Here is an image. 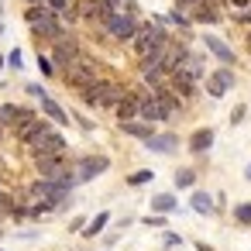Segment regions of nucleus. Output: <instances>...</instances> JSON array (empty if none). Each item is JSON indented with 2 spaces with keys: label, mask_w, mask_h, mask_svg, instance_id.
I'll return each mask as SVG.
<instances>
[{
  "label": "nucleus",
  "mask_w": 251,
  "mask_h": 251,
  "mask_svg": "<svg viewBox=\"0 0 251 251\" xmlns=\"http://www.w3.org/2000/svg\"><path fill=\"white\" fill-rule=\"evenodd\" d=\"M224 4H227V7L234 11V18H237L241 11H248V7H251V0H224Z\"/></svg>",
  "instance_id": "nucleus-29"
},
{
  "label": "nucleus",
  "mask_w": 251,
  "mask_h": 251,
  "mask_svg": "<svg viewBox=\"0 0 251 251\" xmlns=\"http://www.w3.org/2000/svg\"><path fill=\"white\" fill-rule=\"evenodd\" d=\"M0 31H4V25H0Z\"/></svg>",
  "instance_id": "nucleus-43"
},
{
  "label": "nucleus",
  "mask_w": 251,
  "mask_h": 251,
  "mask_svg": "<svg viewBox=\"0 0 251 251\" xmlns=\"http://www.w3.org/2000/svg\"><path fill=\"white\" fill-rule=\"evenodd\" d=\"M28 7H38V4H49V0H25Z\"/></svg>",
  "instance_id": "nucleus-37"
},
{
  "label": "nucleus",
  "mask_w": 251,
  "mask_h": 251,
  "mask_svg": "<svg viewBox=\"0 0 251 251\" xmlns=\"http://www.w3.org/2000/svg\"><path fill=\"white\" fill-rule=\"evenodd\" d=\"M203 45H206V49H210V52H213V55H217V59H220L224 66H227V69L234 66V59H237V55H234V52L227 49V42H220V38H213V35H206V38H203Z\"/></svg>",
  "instance_id": "nucleus-13"
},
{
  "label": "nucleus",
  "mask_w": 251,
  "mask_h": 251,
  "mask_svg": "<svg viewBox=\"0 0 251 251\" xmlns=\"http://www.w3.org/2000/svg\"><path fill=\"white\" fill-rule=\"evenodd\" d=\"M114 114H117V121H121V124L134 121V117L141 114V100H138V93H134V90H127V97L117 103V110H114Z\"/></svg>",
  "instance_id": "nucleus-9"
},
{
  "label": "nucleus",
  "mask_w": 251,
  "mask_h": 251,
  "mask_svg": "<svg viewBox=\"0 0 251 251\" xmlns=\"http://www.w3.org/2000/svg\"><path fill=\"white\" fill-rule=\"evenodd\" d=\"M0 196H4V179H0Z\"/></svg>",
  "instance_id": "nucleus-41"
},
{
  "label": "nucleus",
  "mask_w": 251,
  "mask_h": 251,
  "mask_svg": "<svg viewBox=\"0 0 251 251\" xmlns=\"http://www.w3.org/2000/svg\"><path fill=\"white\" fill-rule=\"evenodd\" d=\"M196 251H213L210 244H203V241H196Z\"/></svg>",
  "instance_id": "nucleus-36"
},
{
  "label": "nucleus",
  "mask_w": 251,
  "mask_h": 251,
  "mask_svg": "<svg viewBox=\"0 0 251 251\" xmlns=\"http://www.w3.org/2000/svg\"><path fill=\"white\" fill-rule=\"evenodd\" d=\"M42 110H45V114H49V117H52L59 127H66V124H69V114H66V110H62V107H59L52 97H45V100H42Z\"/></svg>",
  "instance_id": "nucleus-19"
},
{
  "label": "nucleus",
  "mask_w": 251,
  "mask_h": 251,
  "mask_svg": "<svg viewBox=\"0 0 251 251\" xmlns=\"http://www.w3.org/2000/svg\"><path fill=\"white\" fill-rule=\"evenodd\" d=\"M121 131H124L127 138H138V141L155 138V124H145V121H127V124H121Z\"/></svg>",
  "instance_id": "nucleus-15"
},
{
  "label": "nucleus",
  "mask_w": 251,
  "mask_h": 251,
  "mask_svg": "<svg viewBox=\"0 0 251 251\" xmlns=\"http://www.w3.org/2000/svg\"><path fill=\"white\" fill-rule=\"evenodd\" d=\"M151 179H155V176H151L148 169H141V172H131V176H127V186H145V182H151Z\"/></svg>",
  "instance_id": "nucleus-26"
},
{
  "label": "nucleus",
  "mask_w": 251,
  "mask_h": 251,
  "mask_svg": "<svg viewBox=\"0 0 251 251\" xmlns=\"http://www.w3.org/2000/svg\"><path fill=\"white\" fill-rule=\"evenodd\" d=\"M189 206H193L196 213H203V217H210L217 203H213V196H210V193H203V189H196V193L189 196Z\"/></svg>",
  "instance_id": "nucleus-16"
},
{
  "label": "nucleus",
  "mask_w": 251,
  "mask_h": 251,
  "mask_svg": "<svg viewBox=\"0 0 251 251\" xmlns=\"http://www.w3.org/2000/svg\"><path fill=\"white\" fill-rule=\"evenodd\" d=\"M234 220L237 224H251V203H237L234 206Z\"/></svg>",
  "instance_id": "nucleus-27"
},
{
  "label": "nucleus",
  "mask_w": 251,
  "mask_h": 251,
  "mask_svg": "<svg viewBox=\"0 0 251 251\" xmlns=\"http://www.w3.org/2000/svg\"><path fill=\"white\" fill-rule=\"evenodd\" d=\"M200 4H203V0H176V7H179V11H189V14H193Z\"/></svg>",
  "instance_id": "nucleus-31"
},
{
  "label": "nucleus",
  "mask_w": 251,
  "mask_h": 251,
  "mask_svg": "<svg viewBox=\"0 0 251 251\" xmlns=\"http://www.w3.org/2000/svg\"><path fill=\"white\" fill-rule=\"evenodd\" d=\"M25 21H28V28H31V35L38 38V42H55V38H62L66 31H62V18L49 7V4H38V7H28L25 11Z\"/></svg>",
  "instance_id": "nucleus-1"
},
{
  "label": "nucleus",
  "mask_w": 251,
  "mask_h": 251,
  "mask_svg": "<svg viewBox=\"0 0 251 251\" xmlns=\"http://www.w3.org/2000/svg\"><path fill=\"white\" fill-rule=\"evenodd\" d=\"M193 182H196V172H193V169H179V172H176V186H179V189H189Z\"/></svg>",
  "instance_id": "nucleus-24"
},
{
  "label": "nucleus",
  "mask_w": 251,
  "mask_h": 251,
  "mask_svg": "<svg viewBox=\"0 0 251 251\" xmlns=\"http://www.w3.org/2000/svg\"><path fill=\"white\" fill-rule=\"evenodd\" d=\"M14 213H18V200L4 193V196H0V220H7V217H14Z\"/></svg>",
  "instance_id": "nucleus-23"
},
{
  "label": "nucleus",
  "mask_w": 251,
  "mask_h": 251,
  "mask_svg": "<svg viewBox=\"0 0 251 251\" xmlns=\"http://www.w3.org/2000/svg\"><path fill=\"white\" fill-rule=\"evenodd\" d=\"M35 169H38L42 179H62V176L73 172L66 155H35Z\"/></svg>",
  "instance_id": "nucleus-5"
},
{
  "label": "nucleus",
  "mask_w": 251,
  "mask_h": 251,
  "mask_svg": "<svg viewBox=\"0 0 251 251\" xmlns=\"http://www.w3.org/2000/svg\"><path fill=\"white\" fill-rule=\"evenodd\" d=\"M73 11H76V21H93V25H100V0H76Z\"/></svg>",
  "instance_id": "nucleus-12"
},
{
  "label": "nucleus",
  "mask_w": 251,
  "mask_h": 251,
  "mask_svg": "<svg viewBox=\"0 0 251 251\" xmlns=\"http://www.w3.org/2000/svg\"><path fill=\"white\" fill-rule=\"evenodd\" d=\"M107 220H110V213H97V217L86 224V230H83V234H86V237H97V234L107 227Z\"/></svg>",
  "instance_id": "nucleus-22"
},
{
  "label": "nucleus",
  "mask_w": 251,
  "mask_h": 251,
  "mask_svg": "<svg viewBox=\"0 0 251 251\" xmlns=\"http://www.w3.org/2000/svg\"><path fill=\"white\" fill-rule=\"evenodd\" d=\"M28 151H31V155H66V151H69V145H66V138L49 124V127H45V131L28 145Z\"/></svg>",
  "instance_id": "nucleus-4"
},
{
  "label": "nucleus",
  "mask_w": 251,
  "mask_h": 251,
  "mask_svg": "<svg viewBox=\"0 0 251 251\" xmlns=\"http://www.w3.org/2000/svg\"><path fill=\"white\" fill-rule=\"evenodd\" d=\"M230 86H234V73H230L227 66H220V69H213V73L206 76V93H210V97H224Z\"/></svg>",
  "instance_id": "nucleus-7"
},
{
  "label": "nucleus",
  "mask_w": 251,
  "mask_h": 251,
  "mask_svg": "<svg viewBox=\"0 0 251 251\" xmlns=\"http://www.w3.org/2000/svg\"><path fill=\"white\" fill-rule=\"evenodd\" d=\"M169 21H172V25H176V28H182V31H186V28H189V25H193V21H189V14H186V11H179V7H176V11H172V14H169Z\"/></svg>",
  "instance_id": "nucleus-25"
},
{
  "label": "nucleus",
  "mask_w": 251,
  "mask_h": 251,
  "mask_svg": "<svg viewBox=\"0 0 251 251\" xmlns=\"http://www.w3.org/2000/svg\"><path fill=\"white\" fill-rule=\"evenodd\" d=\"M145 145H148L151 151H176V148H179V138H176V134H155V138H148Z\"/></svg>",
  "instance_id": "nucleus-18"
},
{
  "label": "nucleus",
  "mask_w": 251,
  "mask_h": 251,
  "mask_svg": "<svg viewBox=\"0 0 251 251\" xmlns=\"http://www.w3.org/2000/svg\"><path fill=\"white\" fill-rule=\"evenodd\" d=\"M7 66H11V69H18V73L25 69V59H21V49H14V52L7 55Z\"/></svg>",
  "instance_id": "nucleus-30"
},
{
  "label": "nucleus",
  "mask_w": 251,
  "mask_h": 251,
  "mask_svg": "<svg viewBox=\"0 0 251 251\" xmlns=\"http://www.w3.org/2000/svg\"><path fill=\"white\" fill-rule=\"evenodd\" d=\"M155 93V100L162 103V110H165V117H176L179 110H182V97H176L169 86H162V90H151Z\"/></svg>",
  "instance_id": "nucleus-11"
},
{
  "label": "nucleus",
  "mask_w": 251,
  "mask_h": 251,
  "mask_svg": "<svg viewBox=\"0 0 251 251\" xmlns=\"http://www.w3.org/2000/svg\"><path fill=\"white\" fill-rule=\"evenodd\" d=\"M28 93H31V97H38V100H45V90H42L38 83H31V86H28Z\"/></svg>",
  "instance_id": "nucleus-32"
},
{
  "label": "nucleus",
  "mask_w": 251,
  "mask_h": 251,
  "mask_svg": "<svg viewBox=\"0 0 251 251\" xmlns=\"http://www.w3.org/2000/svg\"><path fill=\"white\" fill-rule=\"evenodd\" d=\"M248 52H251V31H248Z\"/></svg>",
  "instance_id": "nucleus-40"
},
{
  "label": "nucleus",
  "mask_w": 251,
  "mask_h": 251,
  "mask_svg": "<svg viewBox=\"0 0 251 251\" xmlns=\"http://www.w3.org/2000/svg\"><path fill=\"white\" fill-rule=\"evenodd\" d=\"M176 206H179V203H176L172 193H158V196L151 200V210H155V213H172Z\"/></svg>",
  "instance_id": "nucleus-21"
},
{
  "label": "nucleus",
  "mask_w": 251,
  "mask_h": 251,
  "mask_svg": "<svg viewBox=\"0 0 251 251\" xmlns=\"http://www.w3.org/2000/svg\"><path fill=\"white\" fill-rule=\"evenodd\" d=\"M213 127H196L193 134H189V151L193 155H203V151H210L213 148Z\"/></svg>",
  "instance_id": "nucleus-10"
},
{
  "label": "nucleus",
  "mask_w": 251,
  "mask_h": 251,
  "mask_svg": "<svg viewBox=\"0 0 251 251\" xmlns=\"http://www.w3.org/2000/svg\"><path fill=\"white\" fill-rule=\"evenodd\" d=\"M169 90H172L176 97H182V100H193V93H196V79H193L189 73L176 69V73H169Z\"/></svg>",
  "instance_id": "nucleus-8"
},
{
  "label": "nucleus",
  "mask_w": 251,
  "mask_h": 251,
  "mask_svg": "<svg viewBox=\"0 0 251 251\" xmlns=\"http://www.w3.org/2000/svg\"><path fill=\"white\" fill-rule=\"evenodd\" d=\"M38 69H42V76H55V62H52V59H45V52L38 55Z\"/></svg>",
  "instance_id": "nucleus-28"
},
{
  "label": "nucleus",
  "mask_w": 251,
  "mask_h": 251,
  "mask_svg": "<svg viewBox=\"0 0 251 251\" xmlns=\"http://www.w3.org/2000/svg\"><path fill=\"white\" fill-rule=\"evenodd\" d=\"M4 138H7V127H0V141H4Z\"/></svg>",
  "instance_id": "nucleus-38"
},
{
  "label": "nucleus",
  "mask_w": 251,
  "mask_h": 251,
  "mask_svg": "<svg viewBox=\"0 0 251 251\" xmlns=\"http://www.w3.org/2000/svg\"><path fill=\"white\" fill-rule=\"evenodd\" d=\"M244 176H248V179H251V165H248V169H244Z\"/></svg>",
  "instance_id": "nucleus-39"
},
{
  "label": "nucleus",
  "mask_w": 251,
  "mask_h": 251,
  "mask_svg": "<svg viewBox=\"0 0 251 251\" xmlns=\"http://www.w3.org/2000/svg\"><path fill=\"white\" fill-rule=\"evenodd\" d=\"M145 224H148V227H165V217H148Z\"/></svg>",
  "instance_id": "nucleus-34"
},
{
  "label": "nucleus",
  "mask_w": 251,
  "mask_h": 251,
  "mask_svg": "<svg viewBox=\"0 0 251 251\" xmlns=\"http://www.w3.org/2000/svg\"><path fill=\"white\" fill-rule=\"evenodd\" d=\"M193 21H203V25H213L217 18H220V0H203V4L189 14Z\"/></svg>",
  "instance_id": "nucleus-14"
},
{
  "label": "nucleus",
  "mask_w": 251,
  "mask_h": 251,
  "mask_svg": "<svg viewBox=\"0 0 251 251\" xmlns=\"http://www.w3.org/2000/svg\"><path fill=\"white\" fill-rule=\"evenodd\" d=\"M141 25H145V21H138V14L124 11V14H114V18L103 25V31H107L114 42H134V35L141 31Z\"/></svg>",
  "instance_id": "nucleus-2"
},
{
  "label": "nucleus",
  "mask_w": 251,
  "mask_h": 251,
  "mask_svg": "<svg viewBox=\"0 0 251 251\" xmlns=\"http://www.w3.org/2000/svg\"><path fill=\"white\" fill-rule=\"evenodd\" d=\"M18 121H21V107H18V103H0V127L14 131Z\"/></svg>",
  "instance_id": "nucleus-17"
},
{
  "label": "nucleus",
  "mask_w": 251,
  "mask_h": 251,
  "mask_svg": "<svg viewBox=\"0 0 251 251\" xmlns=\"http://www.w3.org/2000/svg\"><path fill=\"white\" fill-rule=\"evenodd\" d=\"M79 55H83V49H79V42H76L69 31H66L62 38H55V42H52V62H55V69H62V73H66Z\"/></svg>",
  "instance_id": "nucleus-3"
},
{
  "label": "nucleus",
  "mask_w": 251,
  "mask_h": 251,
  "mask_svg": "<svg viewBox=\"0 0 251 251\" xmlns=\"http://www.w3.org/2000/svg\"><path fill=\"white\" fill-rule=\"evenodd\" d=\"M165 244H169V248H179L182 237H179V234H165Z\"/></svg>",
  "instance_id": "nucleus-33"
},
{
  "label": "nucleus",
  "mask_w": 251,
  "mask_h": 251,
  "mask_svg": "<svg viewBox=\"0 0 251 251\" xmlns=\"http://www.w3.org/2000/svg\"><path fill=\"white\" fill-rule=\"evenodd\" d=\"M237 21H241V25H248V28H251V7H248V11H241V14H237Z\"/></svg>",
  "instance_id": "nucleus-35"
},
{
  "label": "nucleus",
  "mask_w": 251,
  "mask_h": 251,
  "mask_svg": "<svg viewBox=\"0 0 251 251\" xmlns=\"http://www.w3.org/2000/svg\"><path fill=\"white\" fill-rule=\"evenodd\" d=\"M124 7H127L124 0H100V28H103L114 14H124Z\"/></svg>",
  "instance_id": "nucleus-20"
},
{
  "label": "nucleus",
  "mask_w": 251,
  "mask_h": 251,
  "mask_svg": "<svg viewBox=\"0 0 251 251\" xmlns=\"http://www.w3.org/2000/svg\"><path fill=\"white\" fill-rule=\"evenodd\" d=\"M107 169H110V158H107V155H86V158L76 162V179H79V182H90V179H97V176L107 172Z\"/></svg>",
  "instance_id": "nucleus-6"
},
{
  "label": "nucleus",
  "mask_w": 251,
  "mask_h": 251,
  "mask_svg": "<svg viewBox=\"0 0 251 251\" xmlns=\"http://www.w3.org/2000/svg\"><path fill=\"white\" fill-rule=\"evenodd\" d=\"M0 66H4V59H0Z\"/></svg>",
  "instance_id": "nucleus-42"
}]
</instances>
